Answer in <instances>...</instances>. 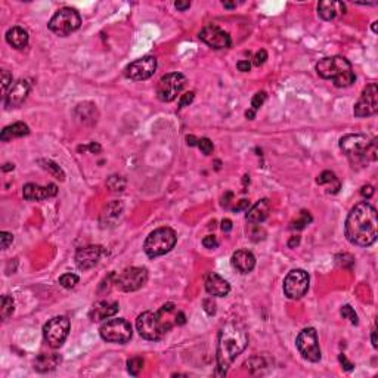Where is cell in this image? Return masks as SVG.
Listing matches in <instances>:
<instances>
[{
  "label": "cell",
  "instance_id": "cell-18",
  "mask_svg": "<svg viewBox=\"0 0 378 378\" xmlns=\"http://www.w3.org/2000/svg\"><path fill=\"white\" fill-rule=\"evenodd\" d=\"M31 83L28 80H18L15 81L11 89L6 93V98H5V105L8 108H18L24 104V101L27 99L28 93H30Z\"/></svg>",
  "mask_w": 378,
  "mask_h": 378
},
{
  "label": "cell",
  "instance_id": "cell-42",
  "mask_svg": "<svg viewBox=\"0 0 378 378\" xmlns=\"http://www.w3.org/2000/svg\"><path fill=\"white\" fill-rule=\"evenodd\" d=\"M202 245L206 247V248H217L219 247V241H217V238L214 237V235H207V237H204L202 238Z\"/></svg>",
  "mask_w": 378,
  "mask_h": 378
},
{
  "label": "cell",
  "instance_id": "cell-3",
  "mask_svg": "<svg viewBox=\"0 0 378 378\" xmlns=\"http://www.w3.org/2000/svg\"><path fill=\"white\" fill-rule=\"evenodd\" d=\"M173 310H175V304L167 303L164 306H161V309L157 312L148 310L139 315L136 319V328L140 337L150 341L161 340L173 327V322L168 319V315Z\"/></svg>",
  "mask_w": 378,
  "mask_h": 378
},
{
  "label": "cell",
  "instance_id": "cell-50",
  "mask_svg": "<svg viewBox=\"0 0 378 378\" xmlns=\"http://www.w3.org/2000/svg\"><path fill=\"white\" fill-rule=\"evenodd\" d=\"M230 229H232V222L229 220V219H225V220H222V230L223 232H230Z\"/></svg>",
  "mask_w": 378,
  "mask_h": 378
},
{
  "label": "cell",
  "instance_id": "cell-43",
  "mask_svg": "<svg viewBox=\"0 0 378 378\" xmlns=\"http://www.w3.org/2000/svg\"><path fill=\"white\" fill-rule=\"evenodd\" d=\"M268 60V52L265 50V49H260L257 53L254 55V61H253V64L256 65V67H260V65H263L265 62Z\"/></svg>",
  "mask_w": 378,
  "mask_h": 378
},
{
  "label": "cell",
  "instance_id": "cell-51",
  "mask_svg": "<svg viewBox=\"0 0 378 378\" xmlns=\"http://www.w3.org/2000/svg\"><path fill=\"white\" fill-rule=\"evenodd\" d=\"M248 206H250V202H248L247 199H241V201H240V204H238L234 210H235V212H241V210H244V209H247Z\"/></svg>",
  "mask_w": 378,
  "mask_h": 378
},
{
  "label": "cell",
  "instance_id": "cell-19",
  "mask_svg": "<svg viewBox=\"0 0 378 378\" xmlns=\"http://www.w3.org/2000/svg\"><path fill=\"white\" fill-rule=\"evenodd\" d=\"M56 194H58V186L55 183H49L47 186L27 183L22 188V195L28 201H42V199L55 197Z\"/></svg>",
  "mask_w": 378,
  "mask_h": 378
},
{
  "label": "cell",
  "instance_id": "cell-21",
  "mask_svg": "<svg viewBox=\"0 0 378 378\" xmlns=\"http://www.w3.org/2000/svg\"><path fill=\"white\" fill-rule=\"evenodd\" d=\"M120 306L117 302H109V300H102V302H98L93 304L89 316L93 322H98V321H104V319L111 318L114 316L117 312H119Z\"/></svg>",
  "mask_w": 378,
  "mask_h": 378
},
{
  "label": "cell",
  "instance_id": "cell-13",
  "mask_svg": "<svg viewBox=\"0 0 378 378\" xmlns=\"http://www.w3.org/2000/svg\"><path fill=\"white\" fill-rule=\"evenodd\" d=\"M309 273L303 269H294L284 279V293L288 299L299 300L309 289Z\"/></svg>",
  "mask_w": 378,
  "mask_h": 378
},
{
  "label": "cell",
  "instance_id": "cell-1",
  "mask_svg": "<svg viewBox=\"0 0 378 378\" xmlns=\"http://www.w3.org/2000/svg\"><path fill=\"white\" fill-rule=\"evenodd\" d=\"M346 237L352 244L369 247L377 241L378 216L375 207L369 202H358L346 219Z\"/></svg>",
  "mask_w": 378,
  "mask_h": 378
},
{
  "label": "cell",
  "instance_id": "cell-12",
  "mask_svg": "<svg viewBox=\"0 0 378 378\" xmlns=\"http://www.w3.org/2000/svg\"><path fill=\"white\" fill-rule=\"evenodd\" d=\"M296 346L304 359L310 362L321 361L322 355H321V347L318 343V334L315 328H304L303 331H300L296 340Z\"/></svg>",
  "mask_w": 378,
  "mask_h": 378
},
{
  "label": "cell",
  "instance_id": "cell-44",
  "mask_svg": "<svg viewBox=\"0 0 378 378\" xmlns=\"http://www.w3.org/2000/svg\"><path fill=\"white\" fill-rule=\"evenodd\" d=\"M194 92H188V93H185V95H182L181 98V102H179V106L183 108V106H188L192 101H194Z\"/></svg>",
  "mask_w": 378,
  "mask_h": 378
},
{
  "label": "cell",
  "instance_id": "cell-24",
  "mask_svg": "<svg viewBox=\"0 0 378 378\" xmlns=\"http://www.w3.org/2000/svg\"><path fill=\"white\" fill-rule=\"evenodd\" d=\"M123 210H124V206H123L121 201H112L111 204H108L105 210L101 214V225H102V227L115 226L117 222L120 220V217L123 216Z\"/></svg>",
  "mask_w": 378,
  "mask_h": 378
},
{
  "label": "cell",
  "instance_id": "cell-7",
  "mask_svg": "<svg viewBox=\"0 0 378 378\" xmlns=\"http://www.w3.org/2000/svg\"><path fill=\"white\" fill-rule=\"evenodd\" d=\"M101 337L108 343L124 344L132 338V325L123 318L108 319L99 328Z\"/></svg>",
  "mask_w": 378,
  "mask_h": 378
},
{
  "label": "cell",
  "instance_id": "cell-59",
  "mask_svg": "<svg viewBox=\"0 0 378 378\" xmlns=\"http://www.w3.org/2000/svg\"><path fill=\"white\" fill-rule=\"evenodd\" d=\"M14 170V164H5V167H3V171H8V170Z\"/></svg>",
  "mask_w": 378,
  "mask_h": 378
},
{
  "label": "cell",
  "instance_id": "cell-60",
  "mask_svg": "<svg viewBox=\"0 0 378 378\" xmlns=\"http://www.w3.org/2000/svg\"><path fill=\"white\" fill-rule=\"evenodd\" d=\"M377 24H378L377 21H374V22H372V31H374V33H377Z\"/></svg>",
  "mask_w": 378,
  "mask_h": 378
},
{
  "label": "cell",
  "instance_id": "cell-5",
  "mask_svg": "<svg viewBox=\"0 0 378 378\" xmlns=\"http://www.w3.org/2000/svg\"><path fill=\"white\" fill-rule=\"evenodd\" d=\"M178 242V235L171 227H158L150 234L143 244V251L148 257H160L171 251Z\"/></svg>",
  "mask_w": 378,
  "mask_h": 378
},
{
  "label": "cell",
  "instance_id": "cell-58",
  "mask_svg": "<svg viewBox=\"0 0 378 378\" xmlns=\"http://www.w3.org/2000/svg\"><path fill=\"white\" fill-rule=\"evenodd\" d=\"M223 6H225V8H229V9H232V8H237V3H229V2H223Z\"/></svg>",
  "mask_w": 378,
  "mask_h": 378
},
{
  "label": "cell",
  "instance_id": "cell-29",
  "mask_svg": "<svg viewBox=\"0 0 378 378\" xmlns=\"http://www.w3.org/2000/svg\"><path fill=\"white\" fill-rule=\"evenodd\" d=\"M60 362L61 358L55 353H52V355H40L34 362V369L39 371V372H47V371L55 369Z\"/></svg>",
  "mask_w": 378,
  "mask_h": 378
},
{
  "label": "cell",
  "instance_id": "cell-22",
  "mask_svg": "<svg viewBox=\"0 0 378 378\" xmlns=\"http://www.w3.org/2000/svg\"><path fill=\"white\" fill-rule=\"evenodd\" d=\"M206 289L210 296L214 297H225L230 291V285L226 279H223L220 275L217 273H209L206 278Z\"/></svg>",
  "mask_w": 378,
  "mask_h": 378
},
{
  "label": "cell",
  "instance_id": "cell-52",
  "mask_svg": "<svg viewBox=\"0 0 378 378\" xmlns=\"http://www.w3.org/2000/svg\"><path fill=\"white\" fill-rule=\"evenodd\" d=\"M78 150H80V151H81V150H83V151H84V150H91L92 152H99L101 151V145H98V143H91L88 148H84V147L81 148V147H80Z\"/></svg>",
  "mask_w": 378,
  "mask_h": 378
},
{
  "label": "cell",
  "instance_id": "cell-49",
  "mask_svg": "<svg viewBox=\"0 0 378 378\" xmlns=\"http://www.w3.org/2000/svg\"><path fill=\"white\" fill-rule=\"evenodd\" d=\"M175 6H176L178 11H182V12H183V11H186V9L191 8V3H189V2H176Z\"/></svg>",
  "mask_w": 378,
  "mask_h": 378
},
{
  "label": "cell",
  "instance_id": "cell-9",
  "mask_svg": "<svg viewBox=\"0 0 378 378\" xmlns=\"http://www.w3.org/2000/svg\"><path fill=\"white\" fill-rule=\"evenodd\" d=\"M371 140L365 135H346L340 139V150L346 154V157L350 158L353 163L366 161V151L369 147Z\"/></svg>",
  "mask_w": 378,
  "mask_h": 378
},
{
  "label": "cell",
  "instance_id": "cell-28",
  "mask_svg": "<svg viewBox=\"0 0 378 378\" xmlns=\"http://www.w3.org/2000/svg\"><path fill=\"white\" fill-rule=\"evenodd\" d=\"M6 42L15 49H24L28 45V33L22 27H12L6 33Z\"/></svg>",
  "mask_w": 378,
  "mask_h": 378
},
{
  "label": "cell",
  "instance_id": "cell-31",
  "mask_svg": "<svg viewBox=\"0 0 378 378\" xmlns=\"http://www.w3.org/2000/svg\"><path fill=\"white\" fill-rule=\"evenodd\" d=\"M39 164L43 167L45 170H47L53 178H56L58 181L61 182L65 181V173H64V170H62L56 163H53L52 160H39Z\"/></svg>",
  "mask_w": 378,
  "mask_h": 378
},
{
  "label": "cell",
  "instance_id": "cell-32",
  "mask_svg": "<svg viewBox=\"0 0 378 378\" xmlns=\"http://www.w3.org/2000/svg\"><path fill=\"white\" fill-rule=\"evenodd\" d=\"M15 310V303H14V299L9 297V296H3L2 297V307H0V315H2V319L3 321H8L9 316H12Z\"/></svg>",
  "mask_w": 378,
  "mask_h": 378
},
{
  "label": "cell",
  "instance_id": "cell-54",
  "mask_svg": "<svg viewBox=\"0 0 378 378\" xmlns=\"http://www.w3.org/2000/svg\"><path fill=\"white\" fill-rule=\"evenodd\" d=\"M175 319H176L175 322H176L178 325H183V324H185V315H183L182 312H179V313L176 315V318H175Z\"/></svg>",
  "mask_w": 378,
  "mask_h": 378
},
{
  "label": "cell",
  "instance_id": "cell-56",
  "mask_svg": "<svg viewBox=\"0 0 378 378\" xmlns=\"http://www.w3.org/2000/svg\"><path fill=\"white\" fill-rule=\"evenodd\" d=\"M245 117H247L248 120H254V117H256V111H253V109L245 111Z\"/></svg>",
  "mask_w": 378,
  "mask_h": 378
},
{
  "label": "cell",
  "instance_id": "cell-25",
  "mask_svg": "<svg viewBox=\"0 0 378 378\" xmlns=\"http://www.w3.org/2000/svg\"><path fill=\"white\" fill-rule=\"evenodd\" d=\"M76 114V119L81 124H86V126H93L98 117H99V112H98V108L95 104L92 102H83V104H78L74 111Z\"/></svg>",
  "mask_w": 378,
  "mask_h": 378
},
{
  "label": "cell",
  "instance_id": "cell-27",
  "mask_svg": "<svg viewBox=\"0 0 378 378\" xmlns=\"http://www.w3.org/2000/svg\"><path fill=\"white\" fill-rule=\"evenodd\" d=\"M28 133H30V127H28L25 123L18 121V123L11 124V126H6V127L2 130V133H0V139H2L3 142H9V140H12V139H16V137L27 136Z\"/></svg>",
  "mask_w": 378,
  "mask_h": 378
},
{
  "label": "cell",
  "instance_id": "cell-8",
  "mask_svg": "<svg viewBox=\"0 0 378 378\" xmlns=\"http://www.w3.org/2000/svg\"><path fill=\"white\" fill-rule=\"evenodd\" d=\"M148 281V269L147 268H127L123 272L114 276V284L115 287L120 288L121 291L132 293L142 288Z\"/></svg>",
  "mask_w": 378,
  "mask_h": 378
},
{
  "label": "cell",
  "instance_id": "cell-45",
  "mask_svg": "<svg viewBox=\"0 0 378 378\" xmlns=\"http://www.w3.org/2000/svg\"><path fill=\"white\" fill-rule=\"evenodd\" d=\"M202 306H204V310L209 313V315H214L216 313V304L213 302V299H206L202 302Z\"/></svg>",
  "mask_w": 378,
  "mask_h": 378
},
{
  "label": "cell",
  "instance_id": "cell-20",
  "mask_svg": "<svg viewBox=\"0 0 378 378\" xmlns=\"http://www.w3.org/2000/svg\"><path fill=\"white\" fill-rule=\"evenodd\" d=\"M318 14L324 21H333L346 14V5L337 0H322L318 5Z\"/></svg>",
  "mask_w": 378,
  "mask_h": 378
},
{
  "label": "cell",
  "instance_id": "cell-46",
  "mask_svg": "<svg viewBox=\"0 0 378 378\" xmlns=\"http://www.w3.org/2000/svg\"><path fill=\"white\" fill-rule=\"evenodd\" d=\"M338 359H340V363L343 365V368L346 369V371H352L353 369V363L350 362V361H347V358H346V355H340L338 356Z\"/></svg>",
  "mask_w": 378,
  "mask_h": 378
},
{
  "label": "cell",
  "instance_id": "cell-6",
  "mask_svg": "<svg viewBox=\"0 0 378 378\" xmlns=\"http://www.w3.org/2000/svg\"><path fill=\"white\" fill-rule=\"evenodd\" d=\"M80 25H81L80 14L73 8H62V9H60L55 15L52 16V19L47 24L49 30L55 33L56 36H61V37L70 36L71 33L78 30Z\"/></svg>",
  "mask_w": 378,
  "mask_h": 378
},
{
  "label": "cell",
  "instance_id": "cell-11",
  "mask_svg": "<svg viewBox=\"0 0 378 378\" xmlns=\"http://www.w3.org/2000/svg\"><path fill=\"white\" fill-rule=\"evenodd\" d=\"M186 84V77L181 73H170L161 77L157 84V98L161 102H171L178 98Z\"/></svg>",
  "mask_w": 378,
  "mask_h": 378
},
{
  "label": "cell",
  "instance_id": "cell-38",
  "mask_svg": "<svg viewBox=\"0 0 378 378\" xmlns=\"http://www.w3.org/2000/svg\"><path fill=\"white\" fill-rule=\"evenodd\" d=\"M197 147L201 150V152H202L204 155H209V154H212L213 152V142L209 137H201V139H198Z\"/></svg>",
  "mask_w": 378,
  "mask_h": 378
},
{
  "label": "cell",
  "instance_id": "cell-41",
  "mask_svg": "<svg viewBox=\"0 0 378 378\" xmlns=\"http://www.w3.org/2000/svg\"><path fill=\"white\" fill-rule=\"evenodd\" d=\"M11 86H12V74L5 70V71H2V89H3L5 95L8 93V89Z\"/></svg>",
  "mask_w": 378,
  "mask_h": 378
},
{
  "label": "cell",
  "instance_id": "cell-33",
  "mask_svg": "<svg viewBox=\"0 0 378 378\" xmlns=\"http://www.w3.org/2000/svg\"><path fill=\"white\" fill-rule=\"evenodd\" d=\"M106 186L111 189V192H121V191H124V188H126V179L121 178V176L114 175V176H111V178L106 181Z\"/></svg>",
  "mask_w": 378,
  "mask_h": 378
},
{
  "label": "cell",
  "instance_id": "cell-10",
  "mask_svg": "<svg viewBox=\"0 0 378 378\" xmlns=\"http://www.w3.org/2000/svg\"><path fill=\"white\" fill-rule=\"evenodd\" d=\"M70 334V319L65 316H55L43 327L46 343L52 348H60Z\"/></svg>",
  "mask_w": 378,
  "mask_h": 378
},
{
  "label": "cell",
  "instance_id": "cell-30",
  "mask_svg": "<svg viewBox=\"0 0 378 378\" xmlns=\"http://www.w3.org/2000/svg\"><path fill=\"white\" fill-rule=\"evenodd\" d=\"M318 185H327L328 186V192L330 194H337L338 189H340V181L337 179V176L334 175L333 171H322L318 176Z\"/></svg>",
  "mask_w": 378,
  "mask_h": 378
},
{
  "label": "cell",
  "instance_id": "cell-57",
  "mask_svg": "<svg viewBox=\"0 0 378 378\" xmlns=\"http://www.w3.org/2000/svg\"><path fill=\"white\" fill-rule=\"evenodd\" d=\"M186 140H188V145H191V147L198 145V139H195L194 136H186Z\"/></svg>",
  "mask_w": 378,
  "mask_h": 378
},
{
  "label": "cell",
  "instance_id": "cell-47",
  "mask_svg": "<svg viewBox=\"0 0 378 378\" xmlns=\"http://www.w3.org/2000/svg\"><path fill=\"white\" fill-rule=\"evenodd\" d=\"M361 195L365 198H371L374 195V188L371 186V185H366V186H363L362 189H361Z\"/></svg>",
  "mask_w": 378,
  "mask_h": 378
},
{
  "label": "cell",
  "instance_id": "cell-23",
  "mask_svg": "<svg viewBox=\"0 0 378 378\" xmlns=\"http://www.w3.org/2000/svg\"><path fill=\"white\" fill-rule=\"evenodd\" d=\"M232 266L240 273H250L256 266V257L248 250H238L232 254Z\"/></svg>",
  "mask_w": 378,
  "mask_h": 378
},
{
  "label": "cell",
  "instance_id": "cell-37",
  "mask_svg": "<svg viewBox=\"0 0 378 378\" xmlns=\"http://www.w3.org/2000/svg\"><path fill=\"white\" fill-rule=\"evenodd\" d=\"M312 222V216L309 214V212H302V217L296 222H293L291 229H297V230H302L306 227V225H309Z\"/></svg>",
  "mask_w": 378,
  "mask_h": 378
},
{
  "label": "cell",
  "instance_id": "cell-26",
  "mask_svg": "<svg viewBox=\"0 0 378 378\" xmlns=\"http://www.w3.org/2000/svg\"><path fill=\"white\" fill-rule=\"evenodd\" d=\"M269 212H271V202H269V199H266V198L265 199H260L247 213V216H245L247 217V222L248 223H253V225L261 223V222H265L268 219Z\"/></svg>",
  "mask_w": 378,
  "mask_h": 378
},
{
  "label": "cell",
  "instance_id": "cell-34",
  "mask_svg": "<svg viewBox=\"0 0 378 378\" xmlns=\"http://www.w3.org/2000/svg\"><path fill=\"white\" fill-rule=\"evenodd\" d=\"M142 368H143V359L142 358H137L136 356V358H132V359L127 361V371L133 377H136L137 374L142 371Z\"/></svg>",
  "mask_w": 378,
  "mask_h": 378
},
{
  "label": "cell",
  "instance_id": "cell-53",
  "mask_svg": "<svg viewBox=\"0 0 378 378\" xmlns=\"http://www.w3.org/2000/svg\"><path fill=\"white\" fill-rule=\"evenodd\" d=\"M299 244H300V237H297V235H296V237H293V238L289 240V242H288V247H289V248H294V247H297Z\"/></svg>",
  "mask_w": 378,
  "mask_h": 378
},
{
  "label": "cell",
  "instance_id": "cell-2",
  "mask_svg": "<svg viewBox=\"0 0 378 378\" xmlns=\"http://www.w3.org/2000/svg\"><path fill=\"white\" fill-rule=\"evenodd\" d=\"M248 346V334L238 324H226L219 333L217 375H226L229 366Z\"/></svg>",
  "mask_w": 378,
  "mask_h": 378
},
{
  "label": "cell",
  "instance_id": "cell-48",
  "mask_svg": "<svg viewBox=\"0 0 378 378\" xmlns=\"http://www.w3.org/2000/svg\"><path fill=\"white\" fill-rule=\"evenodd\" d=\"M237 68L242 71V73H247V71H250V68H251V64L248 62V61H240L238 64H237Z\"/></svg>",
  "mask_w": 378,
  "mask_h": 378
},
{
  "label": "cell",
  "instance_id": "cell-55",
  "mask_svg": "<svg viewBox=\"0 0 378 378\" xmlns=\"http://www.w3.org/2000/svg\"><path fill=\"white\" fill-rule=\"evenodd\" d=\"M371 340H372V346H374V348H377L378 343H377V333H375V328L372 330V334H371Z\"/></svg>",
  "mask_w": 378,
  "mask_h": 378
},
{
  "label": "cell",
  "instance_id": "cell-17",
  "mask_svg": "<svg viewBox=\"0 0 378 378\" xmlns=\"http://www.w3.org/2000/svg\"><path fill=\"white\" fill-rule=\"evenodd\" d=\"M106 251L104 247L101 245H89V247H83L77 251L76 254V265L80 271H89L92 268H95L102 256H105Z\"/></svg>",
  "mask_w": 378,
  "mask_h": 378
},
{
  "label": "cell",
  "instance_id": "cell-14",
  "mask_svg": "<svg viewBox=\"0 0 378 378\" xmlns=\"http://www.w3.org/2000/svg\"><path fill=\"white\" fill-rule=\"evenodd\" d=\"M378 111V88L375 83L368 84L363 89L362 95L359 98V101L356 102V105L353 108V114L355 117H369L374 115Z\"/></svg>",
  "mask_w": 378,
  "mask_h": 378
},
{
  "label": "cell",
  "instance_id": "cell-40",
  "mask_svg": "<svg viewBox=\"0 0 378 378\" xmlns=\"http://www.w3.org/2000/svg\"><path fill=\"white\" fill-rule=\"evenodd\" d=\"M14 242V235L11 232H0V245H2V250H6L11 244Z\"/></svg>",
  "mask_w": 378,
  "mask_h": 378
},
{
  "label": "cell",
  "instance_id": "cell-36",
  "mask_svg": "<svg viewBox=\"0 0 378 378\" xmlns=\"http://www.w3.org/2000/svg\"><path fill=\"white\" fill-rule=\"evenodd\" d=\"M60 284L64 288H74L78 284V276L74 273H64L60 278Z\"/></svg>",
  "mask_w": 378,
  "mask_h": 378
},
{
  "label": "cell",
  "instance_id": "cell-39",
  "mask_svg": "<svg viewBox=\"0 0 378 378\" xmlns=\"http://www.w3.org/2000/svg\"><path fill=\"white\" fill-rule=\"evenodd\" d=\"M266 98H268L266 92H257V93L253 96V99H251V109H253V111H257L258 108L265 104Z\"/></svg>",
  "mask_w": 378,
  "mask_h": 378
},
{
  "label": "cell",
  "instance_id": "cell-35",
  "mask_svg": "<svg viewBox=\"0 0 378 378\" xmlns=\"http://www.w3.org/2000/svg\"><path fill=\"white\" fill-rule=\"evenodd\" d=\"M340 315H341L344 319H348V321H350V324H353V325H358V324H359V319H358V315H356L355 309H353L352 306H348V304H346V306H343V307H341Z\"/></svg>",
  "mask_w": 378,
  "mask_h": 378
},
{
  "label": "cell",
  "instance_id": "cell-16",
  "mask_svg": "<svg viewBox=\"0 0 378 378\" xmlns=\"http://www.w3.org/2000/svg\"><path fill=\"white\" fill-rule=\"evenodd\" d=\"M199 40H202L206 45H209L213 49H227L232 45L230 36L220 30L217 25H206L198 34Z\"/></svg>",
  "mask_w": 378,
  "mask_h": 378
},
{
  "label": "cell",
  "instance_id": "cell-15",
  "mask_svg": "<svg viewBox=\"0 0 378 378\" xmlns=\"http://www.w3.org/2000/svg\"><path fill=\"white\" fill-rule=\"evenodd\" d=\"M155 70H157L155 56H143L140 60H136L135 62L129 64L124 70V74L130 80L142 81V80H148L150 77L154 76Z\"/></svg>",
  "mask_w": 378,
  "mask_h": 378
},
{
  "label": "cell",
  "instance_id": "cell-4",
  "mask_svg": "<svg viewBox=\"0 0 378 378\" xmlns=\"http://www.w3.org/2000/svg\"><path fill=\"white\" fill-rule=\"evenodd\" d=\"M316 73L325 80H333L335 88H348L356 80L352 64L344 56H330L321 60L316 64Z\"/></svg>",
  "mask_w": 378,
  "mask_h": 378
}]
</instances>
